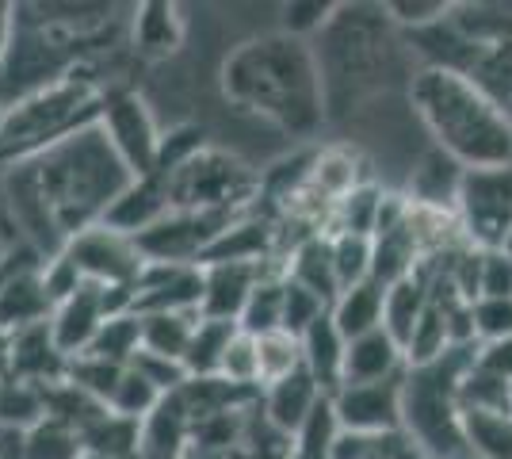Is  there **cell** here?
Here are the masks:
<instances>
[{
	"label": "cell",
	"instance_id": "obj_1",
	"mask_svg": "<svg viewBox=\"0 0 512 459\" xmlns=\"http://www.w3.org/2000/svg\"><path fill=\"white\" fill-rule=\"evenodd\" d=\"M0 184L20 241L50 261L77 234L104 226L130 192L134 173L96 123L58 142L43 157L0 173Z\"/></svg>",
	"mask_w": 512,
	"mask_h": 459
},
{
	"label": "cell",
	"instance_id": "obj_2",
	"mask_svg": "<svg viewBox=\"0 0 512 459\" xmlns=\"http://www.w3.org/2000/svg\"><path fill=\"white\" fill-rule=\"evenodd\" d=\"M115 4H16L12 43L0 66V104L27 96L69 77H92L88 69L119 46H130V16ZM134 12V8H130Z\"/></svg>",
	"mask_w": 512,
	"mask_h": 459
},
{
	"label": "cell",
	"instance_id": "obj_3",
	"mask_svg": "<svg viewBox=\"0 0 512 459\" xmlns=\"http://www.w3.org/2000/svg\"><path fill=\"white\" fill-rule=\"evenodd\" d=\"M218 81L237 111L256 115L291 138H314L329 123L314 43L283 31L237 43L218 69Z\"/></svg>",
	"mask_w": 512,
	"mask_h": 459
},
{
	"label": "cell",
	"instance_id": "obj_4",
	"mask_svg": "<svg viewBox=\"0 0 512 459\" xmlns=\"http://www.w3.org/2000/svg\"><path fill=\"white\" fill-rule=\"evenodd\" d=\"M314 54L325 81L329 119H341L367 96L383 92L409 46L386 4H337L333 20L314 39Z\"/></svg>",
	"mask_w": 512,
	"mask_h": 459
},
{
	"label": "cell",
	"instance_id": "obj_5",
	"mask_svg": "<svg viewBox=\"0 0 512 459\" xmlns=\"http://www.w3.org/2000/svg\"><path fill=\"white\" fill-rule=\"evenodd\" d=\"M409 104L432 134V146L455 157L463 169L512 165V115L470 77L417 69L409 77Z\"/></svg>",
	"mask_w": 512,
	"mask_h": 459
},
{
	"label": "cell",
	"instance_id": "obj_6",
	"mask_svg": "<svg viewBox=\"0 0 512 459\" xmlns=\"http://www.w3.org/2000/svg\"><path fill=\"white\" fill-rule=\"evenodd\" d=\"M104 85L96 77H69L20 104H8L0 119V173L27 165L58 142L100 123Z\"/></svg>",
	"mask_w": 512,
	"mask_h": 459
},
{
	"label": "cell",
	"instance_id": "obj_7",
	"mask_svg": "<svg viewBox=\"0 0 512 459\" xmlns=\"http://www.w3.org/2000/svg\"><path fill=\"white\" fill-rule=\"evenodd\" d=\"M260 176L234 153L203 146L172 173V211H249Z\"/></svg>",
	"mask_w": 512,
	"mask_h": 459
},
{
	"label": "cell",
	"instance_id": "obj_8",
	"mask_svg": "<svg viewBox=\"0 0 512 459\" xmlns=\"http://www.w3.org/2000/svg\"><path fill=\"white\" fill-rule=\"evenodd\" d=\"M455 222L463 245L478 253L512 249V165L467 169L455 203Z\"/></svg>",
	"mask_w": 512,
	"mask_h": 459
},
{
	"label": "cell",
	"instance_id": "obj_9",
	"mask_svg": "<svg viewBox=\"0 0 512 459\" xmlns=\"http://www.w3.org/2000/svg\"><path fill=\"white\" fill-rule=\"evenodd\" d=\"M100 131L107 134V142L115 146V153L130 165L134 180L153 173L157 157H161V142L165 131L157 127L150 104L123 85L104 88V108H100Z\"/></svg>",
	"mask_w": 512,
	"mask_h": 459
},
{
	"label": "cell",
	"instance_id": "obj_10",
	"mask_svg": "<svg viewBox=\"0 0 512 459\" xmlns=\"http://www.w3.org/2000/svg\"><path fill=\"white\" fill-rule=\"evenodd\" d=\"M245 211H172L138 234V249L150 264H199Z\"/></svg>",
	"mask_w": 512,
	"mask_h": 459
},
{
	"label": "cell",
	"instance_id": "obj_11",
	"mask_svg": "<svg viewBox=\"0 0 512 459\" xmlns=\"http://www.w3.org/2000/svg\"><path fill=\"white\" fill-rule=\"evenodd\" d=\"M62 253L81 272V280L115 287V291H134V284L142 280V272L150 264L142 257L138 241L123 234V230H115V226H107V222L77 234Z\"/></svg>",
	"mask_w": 512,
	"mask_h": 459
},
{
	"label": "cell",
	"instance_id": "obj_12",
	"mask_svg": "<svg viewBox=\"0 0 512 459\" xmlns=\"http://www.w3.org/2000/svg\"><path fill=\"white\" fill-rule=\"evenodd\" d=\"M130 310V291H115L104 284H81L65 303L54 306V318H50V333H54V345L62 349V356L77 360L92 349V341L100 337L107 318L115 314H127Z\"/></svg>",
	"mask_w": 512,
	"mask_h": 459
},
{
	"label": "cell",
	"instance_id": "obj_13",
	"mask_svg": "<svg viewBox=\"0 0 512 459\" xmlns=\"http://www.w3.org/2000/svg\"><path fill=\"white\" fill-rule=\"evenodd\" d=\"M402 387H406V375L383 379V383H344L329 402L341 429L363 433V437H386L402 429Z\"/></svg>",
	"mask_w": 512,
	"mask_h": 459
},
{
	"label": "cell",
	"instance_id": "obj_14",
	"mask_svg": "<svg viewBox=\"0 0 512 459\" xmlns=\"http://www.w3.org/2000/svg\"><path fill=\"white\" fill-rule=\"evenodd\" d=\"M203 303V264H146L142 280L130 291L134 314L195 310Z\"/></svg>",
	"mask_w": 512,
	"mask_h": 459
},
{
	"label": "cell",
	"instance_id": "obj_15",
	"mask_svg": "<svg viewBox=\"0 0 512 459\" xmlns=\"http://www.w3.org/2000/svg\"><path fill=\"white\" fill-rule=\"evenodd\" d=\"M272 264H283V261H272ZM272 264H245V261L203 264V303H199V318L241 322V314H245V306L253 299L256 284L264 280V272Z\"/></svg>",
	"mask_w": 512,
	"mask_h": 459
},
{
	"label": "cell",
	"instance_id": "obj_16",
	"mask_svg": "<svg viewBox=\"0 0 512 459\" xmlns=\"http://www.w3.org/2000/svg\"><path fill=\"white\" fill-rule=\"evenodd\" d=\"M69 375V356H62V349L54 345L50 322L31 326L12 333V368L8 379L16 383H31V387H58Z\"/></svg>",
	"mask_w": 512,
	"mask_h": 459
},
{
	"label": "cell",
	"instance_id": "obj_17",
	"mask_svg": "<svg viewBox=\"0 0 512 459\" xmlns=\"http://www.w3.org/2000/svg\"><path fill=\"white\" fill-rule=\"evenodd\" d=\"M54 299L46 291L43 261H27L12 272V280L0 291V329L20 333V329L43 326L54 318Z\"/></svg>",
	"mask_w": 512,
	"mask_h": 459
},
{
	"label": "cell",
	"instance_id": "obj_18",
	"mask_svg": "<svg viewBox=\"0 0 512 459\" xmlns=\"http://www.w3.org/2000/svg\"><path fill=\"white\" fill-rule=\"evenodd\" d=\"M325 398L329 394L321 391L314 383V375L306 372V364H302L295 375H287V379H279V383L260 391V414L268 417V425L279 429L283 437H295Z\"/></svg>",
	"mask_w": 512,
	"mask_h": 459
},
{
	"label": "cell",
	"instance_id": "obj_19",
	"mask_svg": "<svg viewBox=\"0 0 512 459\" xmlns=\"http://www.w3.org/2000/svg\"><path fill=\"white\" fill-rule=\"evenodd\" d=\"M463 176L467 169L448 157L444 150L421 153V161L413 165L409 173V203L421 207V211H436V215H455V203H459V188H463Z\"/></svg>",
	"mask_w": 512,
	"mask_h": 459
},
{
	"label": "cell",
	"instance_id": "obj_20",
	"mask_svg": "<svg viewBox=\"0 0 512 459\" xmlns=\"http://www.w3.org/2000/svg\"><path fill=\"white\" fill-rule=\"evenodd\" d=\"M283 272L291 284L306 287L310 295H318L325 306L337 303L341 280H337V264H333V238L329 234H306L291 245Z\"/></svg>",
	"mask_w": 512,
	"mask_h": 459
},
{
	"label": "cell",
	"instance_id": "obj_21",
	"mask_svg": "<svg viewBox=\"0 0 512 459\" xmlns=\"http://www.w3.org/2000/svg\"><path fill=\"white\" fill-rule=\"evenodd\" d=\"M130 46L146 62H165L184 46V16L176 4H134L130 12Z\"/></svg>",
	"mask_w": 512,
	"mask_h": 459
},
{
	"label": "cell",
	"instance_id": "obj_22",
	"mask_svg": "<svg viewBox=\"0 0 512 459\" xmlns=\"http://www.w3.org/2000/svg\"><path fill=\"white\" fill-rule=\"evenodd\" d=\"M406 372V349L386 329H375V333H363L356 341H348L344 383H383V379H398Z\"/></svg>",
	"mask_w": 512,
	"mask_h": 459
},
{
	"label": "cell",
	"instance_id": "obj_23",
	"mask_svg": "<svg viewBox=\"0 0 512 459\" xmlns=\"http://www.w3.org/2000/svg\"><path fill=\"white\" fill-rule=\"evenodd\" d=\"M299 341H302V364H306V372L314 375V383L333 398V394L344 387L348 337H344L341 329H337V322L325 314V318H318L314 326L302 333Z\"/></svg>",
	"mask_w": 512,
	"mask_h": 459
},
{
	"label": "cell",
	"instance_id": "obj_24",
	"mask_svg": "<svg viewBox=\"0 0 512 459\" xmlns=\"http://www.w3.org/2000/svg\"><path fill=\"white\" fill-rule=\"evenodd\" d=\"M428 306H432V276H428V264H421V268H417L413 276H406L402 284L386 287L383 329L406 349L413 329L421 326Z\"/></svg>",
	"mask_w": 512,
	"mask_h": 459
},
{
	"label": "cell",
	"instance_id": "obj_25",
	"mask_svg": "<svg viewBox=\"0 0 512 459\" xmlns=\"http://www.w3.org/2000/svg\"><path fill=\"white\" fill-rule=\"evenodd\" d=\"M383 310H386V287L367 280L337 295V303L329 306V318L337 322L348 341H356L363 333H375L383 329Z\"/></svg>",
	"mask_w": 512,
	"mask_h": 459
},
{
	"label": "cell",
	"instance_id": "obj_26",
	"mask_svg": "<svg viewBox=\"0 0 512 459\" xmlns=\"http://www.w3.org/2000/svg\"><path fill=\"white\" fill-rule=\"evenodd\" d=\"M142 318V352L165 356L184 364V356L192 349L199 314L195 310H169V314H138Z\"/></svg>",
	"mask_w": 512,
	"mask_h": 459
},
{
	"label": "cell",
	"instance_id": "obj_27",
	"mask_svg": "<svg viewBox=\"0 0 512 459\" xmlns=\"http://www.w3.org/2000/svg\"><path fill=\"white\" fill-rule=\"evenodd\" d=\"M283 303H287V276H283V264H272L264 272V280L256 284L253 299L245 306L241 322L237 326L245 329L249 337H268V333H279L283 329Z\"/></svg>",
	"mask_w": 512,
	"mask_h": 459
},
{
	"label": "cell",
	"instance_id": "obj_28",
	"mask_svg": "<svg viewBox=\"0 0 512 459\" xmlns=\"http://www.w3.org/2000/svg\"><path fill=\"white\" fill-rule=\"evenodd\" d=\"M463 437L474 459H512V410H463Z\"/></svg>",
	"mask_w": 512,
	"mask_h": 459
},
{
	"label": "cell",
	"instance_id": "obj_29",
	"mask_svg": "<svg viewBox=\"0 0 512 459\" xmlns=\"http://www.w3.org/2000/svg\"><path fill=\"white\" fill-rule=\"evenodd\" d=\"M241 333L237 322H214V318H199L192 337V349L184 356V368L192 379H218L226 349L234 345V337Z\"/></svg>",
	"mask_w": 512,
	"mask_h": 459
},
{
	"label": "cell",
	"instance_id": "obj_30",
	"mask_svg": "<svg viewBox=\"0 0 512 459\" xmlns=\"http://www.w3.org/2000/svg\"><path fill=\"white\" fill-rule=\"evenodd\" d=\"M142 352V318L127 310V314H115L107 318L100 337L92 341V349L85 356H96V360H107V364H119V368H130L134 356Z\"/></svg>",
	"mask_w": 512,
	"mask_h": 459
},
{
	"label": "cell",
	"instance_id": "obj_31",
	"mask_svg": "<svg viewBox=\"0 0 512 459\" xmlns=\"http://www.w3.org/2000/svg\"><path fill=\"white\" fill-rule=\"evenodd\" d=\"M383 199H386V192H379L375 184H360L356 192H348V196L333 207V234H363V238H375Z\"/></svg>",
	"mask_w": 512,
	"mask_h": 459
},
{
	"label": "cell",
	"instance_id": "obj_32",
	"mask_svg": "<svg viewBox=\"0 0 512 459\" xmlns=\"http://www.w3.org/2000/svg\"><path fill=\"white\" fill-rule=\"evenodd\" d=\"M46 417V391L16 379H0V429H35Z\"/></svg>",
	"mask_w": 512,
	"mask_h": 459
},
{
	"label": "cell",
	"instance_id": "obj_33",
	"mask_svg": "<svg viewBox=\"0 0 512 459\" xmlns=\"http://www.w3.org/2000/svg\"><path fill=\"white\" fill-rule=\"evenodd\" d=\"M27 456L31 459H81L85 456V437L62 421L46 414L35 429H27Z\"/></svg>",
	"mask_w": 512,
	"mask_h": 459
},
{
	"label": "cell",
	"instance_id": "obj_34",
	"mask_svg": "<svg viewBox=\"0 0 512 459\" xmlns=\"http://www.w3.org/2000/svg\"><path fill=\"white\" fill-rule=\"evenodd\" d=\"M341 437V421L333 414V402L325 398L310 421L291 437V452L287 459H333V444Z\"/></svg>",
	"mask_w": 512,
	"mask_h": 459
},
{
	"label": "cell",
	"instance_id": "obj_35",
	"mask_svg": "<svg viewBox=\"0 0 512 459\" xmlns=\"http://www.w3.org/2000/svg\"><path fill=\"white\" fill-rule=\"evenodd\" d=\"M470 81L482 88L493 104H501L505 111H512V39L486 46V54L478 58Z\"/></svg>",
	"mask_w": 512,
	"mask_h": 459
},
{
	"label": "cell",
	"instance_id": "obj_36",
	"mask_svg": "<svg viewBox=\"0 0 512 459\" xmlns=\"http://www.w3.org/2000/svg\"><path fill=\"white\" fill-rule=\"evenodd\" d=\"M256 352H260V391L302 368V341L283 333V329L268 333V337H256Z\"/></svg>",
	"mask_w": 512,
	"mask_h": 459
},
{
	"label": "cell",
	"instance_id": "obj_37",
	"mask_svg": "<svg viewBox=\"0 0 512 459\" xmlns=\"http://www.w3.org/2000/svg\"><path fill=\"white\" fill-rule=\"evenodd\" d=\"M329 238H333V264H337L341 291L367 284L375 268V241L363 234H329Z\"/></svg>",
	"mask_w": 512,
	"mask_h": 459
},
{
	"label": "cell",
	"instance_id": "obj_38",
	"mask_svg": "<svg viewBox=\"0 0 512 459\" xmlns=\"http://www.w3.org/2000/svg\"><path fill=\"white\" fill-rule=\"evenodd\" d=\"M459 406L463 410H512V383L497 379L470 360V368L459 379Z\"/></svg>",
	"mask_w": 512,
	"mask_h": 459
},
{
	"label": "cell",
	"instance_id": "obj_39",
	"mask_svg": "<svg viewBox=\"0 0 512 459\" xmlns=\"http://www.w3.org/2000/svg\"><path fill=\"white\" fill-rule=\"evenodd\" d=\"M218 379L234 383L241 391H260V352H256V337H249L245 329L237 333L234 345L226 349V360H222Z\"/></svg>",
	"mask_w": 512,
	"mask_h": 459
},
{
	"label": "cell",
	"instance_id": "obj_40",
	"mask_svg": "<svg viewBox=\"0 0 512 459\" xmlns=\"http://www.w3.org/2000/svg\"><path fill=\"white\" fill-rule=\"evenodd\" d=\"M337 4H321V0H295V4H283V35L291 39H302V43H314L325 23L333 20Z\"/></svg>",
	"mask_w": 512,
	"mask_h": 459
},
{
	"label": "cell",
	"instance_id": "obj_41",
	"mask_svg": "<svg viewBox=\"0 0 512 459\" xmlns=\"http://www.w3.org/2000/svg\"><path fill=\"white\" fill-rule=\"evenodd\" d=\"M470 318H474L478 345L512 337V299H478V303H470Z\"/></svg>",
	"mask_w": 512,
	"mask_h": 459
},
{
	"label": "cell",
	"instance_id": "obj_42",
	"mask_svg": "<svg viewBox=\"0 0 512 459\" xmlns=\"http://www.w3.org/2000/svg\"><path fill=\"white\" fill-rule=\"evenodd\" d=\"M287 276V272H283ZM329 314V306L321 303L318 295H310L306 287L291 284L287 280V303H283V333H291V337H302L306 329L314 326L318 318Z\"/></svg>",
	"mask_w": 512,
	"mask_h": 459
},
{
	"label": "cell",
	"instance_id": "obj_43",
	"mask_svg": "<svg viewBox=\"0 0 512 459\" xmlns=\"http://www.w3.org/2000/svg\"><path fill=\"white\" fill-rule=\"evenodd\" d=\"M478 299H512V249L482 253V268H478Z\"/></svg>",
	"mask_w": 512,
	"mask_h": 459
},
{
	"label": "cell",
	"instance_id": "obj_44",
	"mask_svg": "<svg viewBox=\"0 0 512 459\" xmlns=\"http://www.w3.org/2000/svg\"><path fill=\"white\" fill-rule=\"evenodd\" d=\"M386 12L402 31H421V27L448 20L451 4L448 0H394V4H386Z\"/></svg>",
	"mask_w": 512,
	"mask_h": 459
},
{
	"label": "cell",
	"instance_id": "obj_45",
	"mask_svg": "<svg viewBox=\"0 0 512 459\" xmlns=\"http://www.w3.org/2000/svg\"><path fill=\"white\" fill-rule=\"evenodd\" d=\"M474 364L486 368L490 375H497V379L512 383V337H505V341H490V345H478Z\"/></svg>",
	"mask_w": 512,
	"mask_h": 459
},
{
	"label": "cell",
	"instance_id": "obj_46",
	"mask_svg": "<svg viewBox=\"0 0 512 459\" xmlns=\"http://www.w3.org/2000/svg\"><path fill=\"white\" fill-rule=\"evenodd\" d=\"M12 16H16V4L0 0V66H4V54H8V43H12Z\"/></svg>",
	"mask_w": 512,
	"mask_h": 459
},
{
	"label": "cell",
	"instance_id": "obj_47",
	"mask_svg": "<svg viewBox=\"0 0 512 459\" xmlns=\"http://www.w3.org/2000/svg\"><path fill=\"white\" fill-rule=\"evenodd\" d=\"M0 234H8L12 241H20V230H16V219H12V207H8V196H4V184H0Z\"/></svg>",
	"mask_w": 512,
	"mask_h": 459
},
{
	"label": "cell",
	"instance_id": "obj_48",
	"mask_svg": "<svg viewBox=\"0 0 512 459\" xmlns=\"http://www.w3.org/2000/svg\"><path fill=\"white\" fill-rule=\"evenodd\" d=\"M8 368H12V333L0 329V379H8Z\"/></svg>",
	"mask_w": 512,
	"mask_h": 459
},
{
	"label": "cell",
	"instance_id": "obj_49",
	"mask_svg": "<svg viewBox=\"0 0 512 459\" xmlns=\"http://www.w3.org/2000/svg\"><path fill=\"white\" fill-rule=\"evenodd\" d=\"M16 245H23V241H12V238H8V234H0V264L8 261V253H12Z\"/></svg>",
	"mask_w": 512,
	"mask_h": 459
},
{
	"label": "cell",
	"instance_id": "obj_50",
	"mask_svg": "<svg viewBox=\"0 0 512 459\" xmlns=\"http://www.w3.org/2000/svg\"><path fill=\"white\" fill-rule=\"evenodd\" d=\"M0 119H4V104H0Z\"/></svg>",
	"mask_w": 512,
	"mask_h": 459
},
{
	"label": "cell",
	"instance_id": "obj_51",
	"mask_svg": "<svg viewBox=\"0 0 512 459\" xmlns=\"http://www.w3.org/2000/svg\"><path fill=\"white\" fill-rule=\"evenodd\" d=\"M509 115H512V111H509Z\"/></svg>",
	"mask_w": 512,
	"mask_h": 459
}]
</instances>
